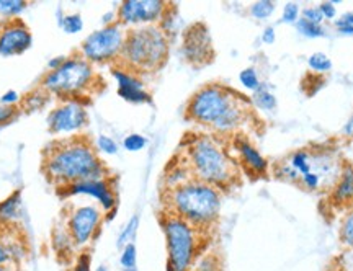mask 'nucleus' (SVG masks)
I'll return each mask as SVG.
<instances>
[{"label":"nucleus","instance_id":"nucleus-40","mask_svg":"<svg viewBox=\"0 0 353 271\" xmlns=\"http://www.w3.org/2000/svg\"><path fill=\"white\" fill-rule=\"evenodd\" d=\"M196 271H219V263L213 257H206L198 263Z\"/></svg>","mask_w":353,"mask_h":271},{"label":"nucleus","instance_id":"nucleus-39","mask_svg":"<svg viewBox=\"0 0 353 271\" xmlns=\"http://www.w3.org/2000/svg\"><path fill=\"white\" fill-rule=\"evenodd\" d=\"M19 101H21V97H20V93L15 92V90H8V92L3 93L2 97H0V103H2V105L17 106Z\"/></svg>","mask_w":353,"mask_h":271},{"label":"nucleus","instance_id":"nucleus-1","mask_svg":"<svg viewBox=\"0 0 353 271\" xmlns=\"http://www.w3.org/2000/svg\"><path fill=\"white\" fill-rule=\"evenodd\" d=\"M43 173L56 186L83 180L107 179L108 170L94 145L83 136H69L51 142L43 150Z\"/></svg>","mask_w":353,"mask_h":271},{"label":"nucleus","instance_id":"nucleus-42","mask_svg":"<svg viewBox=\"0 0 353 271\" xmlns=\"http://www.w3.org/2000/svg\"><path fill=\"white\" fill-rule=\"evenodd\" d=\"M262 41L267 44H273L276 41V31L273 26H267V28L262 31Z\"/></svg>","mask_w":353,"mask_h":271},{"label":"nucleus","instance_id":"nucleus-24","mask_svg":"<svg viewBox=\"0 0 353 271\" xmlns=\"http://www.w3.org/2000/svg\"><path fill=\"white\" fill-rule=\"evenodd\" d=\"M59 26L64 33L76 34L83 30V20L79 13H68V15L59 17Z\"/></svg>","mask_w":353,"mask_h":271},{"label":"nucleus","instance_id":"nucleus-47","mask_svg":"<svg viewBox=\"0 0 353 271\" xmlns=\"http://www.w3.org/2000/svg\"><path fill=\"white\" fill-rule=\"evenodd\" d=\"M343 132H345L347 136H350V137H353V118H350L347 121V124L345 126H343Z\"/></svg>","mask_w":353,"mask_h":271},{"label":"nucleus","instance_id":"nucleus-5","mask_svg":"<svg viewBox=\"0 0 353 271\" xmlns=\"http://www.w3.org/2000/svg\"><path fill=\"white\" fill-rule=\"evenodd\" d=\"M185 163L192 172L193 179L213 185L219 190L236 181V162L211 136H198L190 142Z\"/></svg>","mask_w":353,"mask_h":271},{"label":"nucleus","instance_id":"nucleus-6","mask_svg":"<svg viewBox=\"0 0 353 271\" xmlns=\"http://www.w3.org/2000/svg\"><path fill=\"white\" fill-rule=\"evenodd\" d=\"M99 82L95 66L81 54L68 56V59L59 69L48 70L43 75L39 87L50 95L64 100H82L83 95L92 92Z\"/></svg>","mask_w":353,"mask_h":271},{"label":"nucleus","instance_id":"nucleus-10","mask_svg":"<svg viewBox=\"0 0 353 271\" xmlns=\"http://www.w3.org/2000/svg\"><path fill=\"white\" fill-rule=\"evenodd\" d=\"M170 3L162 0H126L117 10L118 23L123 26L159 25L169 10Z\"/></svg>","mask_w":353,"mask_h":271},{"label":"nucleus","instance_id":"nucleus-21","mask_svg":"<svg viewBox=\"0 0 353 271\" xmlns=\"http://www.w3.org/2000/svg\"><path fill=\"white\" fill-rule=\"evenodd\" d=\"M252 101H254V105L257 106V108L263 110V111H273V110L276 108L275 95H273L270 90H267L263 83H262V86H260L259 90L254 92Z\"/></svg>","mask_w":353,"mask_h":271},{"label":"nucleus","instance_id":"nucleus-18","mask_svg":"<svg viewBox=\"0 0 353 271\" xmlns=\"http://www.w3.org/2000/svg\"><path fill=\"white\" fill-rule=\"evenodd\" d=\"M20 204H21V191H13L10 197L0 201V222L7 224L15 219L20 214Z\"/></svg>","mask_w":353,"mask_h":271},{"label":"nucleus","instance_id":"nucleus-46","mask_svg":"<svg viewBox=\"0 0 353 271\" xmlns=\"http://www.w3.org/2000/svg\"><path fill=\"white\" fill-rule=\"evenodd\" d=\"M337 30L341 31L342 34H353V26L345 23V21H342V20L337 21Z\"/></svg>","mask_w":353,"mask_h":271},{"label":"nucleus","instance_id":"nucleus-2","mask_svg":"<svg viewBox=\"0 0 353 271\" xmlns=\"http://www.w3.org/2000/svg\"><path fill=\"white\" fill-rule=\"evenodd\" d=\"M247 113L249 105L244 97L219 83L201 87L187 105L190 121L221 134L239 130L245 123Z\"/></svg>","mask_w":353,"mask_h":271},{"label":"nucleus","instance_id":"nucleus-8","mask_svg":"<svg viewBox=\"0 0 353 271\" xmlns=\"http://www.w3.org/2000/svg\"><path fill=\"white\" fill-rule=\"evenodd\" d=\"M126 28L121 23H113L92 31L81 44V56L92 64H108L120 61L126 39Z\"/></svg>","mask_w":353,"mask_h":271},{"label":"nucleus","instance_id":"nucleus-33","mask_svg":"<svg viewBox=\"0 0 353 271\" xmlns=\"http://www.w3.org/2000/svg\"><path fill=\"white\" fill-rule=\"evenodd\" d=\"M341 239L345 245L353 248V211L348 212L341 228Z\"/></svg>","mask_w":353,"mask_h":271},{"label":"nucleus","instance_id":"nucleus-25","mask_svg":"<svg viewBox=\"0 0 353 271\" xmlns=\"http://www.w3.org/2000/svg\"><path fill=\"white\" fill-rule=\"evenodd\" d=\"M26 8L25 0H0V15L7 20L17 19V15Z\"/></svg>","mask_w":353,"mask_h":271},{"label":"nucleus","instance_id":"nucleus-32","mask_svg":"<svg viewBox=\"0 0 353 271\" xmlns=\"http://www.w3.org/2000/svg\"><path fill=\"white\" fill-rule=\"evenodd\" d=\"M95 145H97V149L100 150V152H103L107 155H114L118 152V149H120V145H118V142L114 141L113 137L105 136V134L97 137Z\"/></svg>","mask_w":353,"mask_h":271},{"label":"nucleus","instance_id":"nucleus-52","mask_svg":"<svg viewBox=\"0 0 353 271\" xmlns=\"http://www.w3.org/2000/svg\"><path fill=\"white\" fill-rule=\"evenodd\" d=\"M335 271H341V270H335Z\"/></svg>","mask_w":353,"mask_h":271},{"label":"nucleus","instance_id":"nucleus-43","mask_svg":"<svg viewBox=\"0 0 353 271\" xmlns=\"http://www.w3.org/2000/svg\"><path fill=\"white\" fill-rule=\"evenodd\" d=\"M65 59H68V56H54V57H51V59L48 61V69H50V70L59 69L61 66H63L64 62H65Z\"/></svg>","mask_w":353,"mask_h":271},{"label":"nucleus","instance_id":"nucleus-12","mask_svg":"<svg viewBox=\"0 0 353 271\" xmlns=\"http://www.w3.org/2000/svg\"><path fill=\"white\" fill-rule=\"evenodd\" d=\"M182 54L185 61L193 66L210 64L214 59L213 38L203 21H196L183 31Z\"/></svg>","mask_w":353,"mask_h":271},{"label":"nucleus","instance_id":"nucleus-11","mask_svg":"<svg viewBox=\"0 0 353 271\" xmlns=\"http://www.w3.org/2000/svg\"><path fill=\"white\" fill-rule=\"evenodd\" d=\"M101 221H103V212L97 206L85 204V206L74 208L68 217V224H65L74 245L83 247L94 241L97 234L100 232Z\"/></svg>","mask_w":353,"mask_h":271},{"label":"nucleus","instance_id":"nucleus-27","mask_svg":"<svg viewBox=\"0 0 353 271\" xmlns=\"http://www.w3.org/2000/svg\"><path fill=\"white\" fill-rule=\"evenodd\" d=\"M307 64L309 68H311V70H314V72H319V74L329 72V70L332 69V61H330L324 52H314V54L309 56Z\"/></svg>","mask_w":353,"mask_h":271},{"label":"nucleus","instance_id":"nucleus-17","mask_svg":"<svg viewBox=\"0 0 353 271\" xmlns=\"http://www.w3.org/2000/svg\"><path fill=\"white\" fill-rule=\"evenodd\" d=\"M332 198L335 203H347L353 199V167L347 165L334 186Z\"/></svg>","mask_w":353,"mask_h":271},{"label":"nucleus","instance_id":"nucleus-34","mask_svg":"<svg viewBox=\"0 0 353 271\" xmlns=\"http://www.w3.org/2000/svg\"><path fill=\"white\" fill-rule=\"evenodd\" d=\"M299 19H301V8H299L298 3H286L283 13H281V20H283L285 23H296Z\"/></svg>","mask_w":353,"mask_h":271},{"label":"nucleus","instance_id":"nucleus-26","mask_svg":"<svg viewBox=\"0 0 353 271\" xmlns=\"http://www.w3.org/2000/svg\"><path fill=\"white\" fill-rule=\"evenodd\" d=\"M249 12L254 19L267 20L270 19L273 12H275V3H273L272 0H259V2H255L250 6Z\"/></svg>","mask_w":353,"mask_h":271},{"label":"nucleus","instance_id":"nucleus-45","mask_svg":"<svg viewBox=\"0 0 353 271\" xmlns=\"http://www.w3.org/2000/svg\"><path fill=\"white\" fill-rule=\"evenodd\" d=\"M118 21V17H117V12H107L103 17H101V25L103 26H108V25H113Z\"/></svg>","mask_w":353,"mask_h":271},{"label":"nucleus","instance_id":"nucleus-19","mask_svg":"<svg viewBox=\"0 0 353 271\" xmlns=\"http://www.w3.org/2000/svg\"><path fill=\"white\" fill-rule=\"evenodd\" d=\"M50 100H51L50 93L44 90V88L39 87L38 90L28 92V95L21 100V110H25V111L41 110L48 103H50Z\"/></svg>","mask_w":353,"mask_h":271},{"label":"nucleus","instance_id":"nucleus-48","mask_svg":"<svg viewBox=\"0 0 353 271\" xmlns=\"http://www.w3.org/2000/svg\"><path fill=\"white\" fill-rule=\"evenodd\" d=\"M341 20H342V21H345V23H348V25H352V26H353V12H348V13H345V15H343Z\"/></svg>","mask_w":353,"mask_h":271},{"label":"nucleus","instance_id":"nucleus-31","mask_svg":"<svg viewBox=\"0 0 353 271\" xmlns=\"http://www.w3.org/2000/svg\"><path fill=\"white\" fill-rule=\"evenodd\" d=\"M136 261H138V252H136V245L134 243H128L125 248H121V257H120L121 268H125V270L136 268Z\"/></svg>","mask_w":353,"mask_h":271},{"label":"nucleus","instance_id":"nucleus-30","mask_svg":"<svg viewBox=\"0 0 353 271\" xmlns=\"http://www.w3.org/2000/svg\"><path fill=\"white\" fill-rule=\"evenodd\" d=\"M145 145H148V139L143 134H138V132H132V134H128L125 139H123V148L130 152H139L143 150Z\"/></svg>","mask_w":353,"mask_h":271},{"label":"nucleus","instance_id":"nucleus-29","mask_svg":"<svg viewBox=\"0 0 353 271\" xmlns=\"http://www.w3.org/2000/svg\"><path fill=\"white\" fill-rule=\"evenodd\" d=\"M296 28L299 33L303 34V37L306 38H321L324 37L325 31L322 28V25H316V23H311V21L304 20V19H299L296 21Z\"/></svg>","mask_w":353,"mask_h":271},{"label":"nucleus","instance_id":"nucleus-51","mask_svg":"<svg viewBox=\"0 0 353 271\" xmlns=\"http://www.w3.org/2000/svg\"><path fill=\"white\" fill-rule=\"evenodd\" d=\"M121 271H136V268H130V270H125V268H123Z\"/></svg>","mask_w":353,"mask_h":271},{"label":"nucleus","instance_id":"nucleus-23","mask_svg":"<svg viewBox=\"0 0 353 271\" xmlns=\"http://www.w3.org/2000/svg\"><path fill=\"white\" fill-rule=\"evenodd\" d=\"M288 163L299 173V177L311 173V154L307 150H298V152L291 154Z\"/></svg>","mask_w":353,"mask_h":271},{"label":"nucleus","instance_id":"nucleus-9","mask_svg":"<svg viewBox=\"0 0 353 271\" xmlns=\"http://www.w3.org/2000/svg\"><path fill=\"white\" fill-rule=\"evenodd\" d=\"M88 124V113L83 100H64L48 114V130L54 136L79 134Z\"/></svg>","mask_w":353,"mask_h":271},{"label":"nucleus","instance_id":"nucleus-22","mask_svg":"<svg viewBox=\"0 0 353 271\" xmlns=\"http://www.w3.org/2000/svg\"><path fill=\"white\" fill-rule=\"evenodd\" d=\"M138 228H139V216L134 214L130 221H128V224L123 228L120 235H118L117 247L125 248L128 243H132V241H134L136 237V232H138Z\"/></svg>","mask_w":353,"mask_h":271},{"label":"nucleus","instance_id":"nucleus-20","mask_svg":"<svg viewBox=\"0 0 353 271\" xmlns=\"http://www.w3.org/2000/svg\"><path fill=\"white\" fill-rule=\"evenodd\" d=\"M52 247H54L56 253H63V255L64 253L72 252V248L76 245H74V241L72 237H70L68 228L64 229L57 225V228L52 230Z\"/></svg>","mask_w":353,"mask_h":271},{"label":"nucleus","instance_id":"nucleus-16","mask_svg":"<svg viewBox=\"0 0 353 271\" xmlns=\"http://www.w3.org/2000/svg\"><path fill=\"white\" fill-rule=\"evenodd\" d=\"M236 150L237 154H239L241 161L245 163V167L249 168V170H252L254 173H259V175H262V173L267 172L268 168L267 159H265L249 141L244 139V137H237L236 139Z\"/></svg>","mask_w":353,"mask_h":271},{"label":"nucleus","instance_id":"nucleus-4","mask_svg":"<svg viewBox=\"0 0 353 271\" xmlns=\"http://www.w3.org/2000/svg\"><path fill=\"white\" fill-rule=\"evenodd\" d=\"M170 37L159 25L128 28L121 64L131 72H154L169 59Z\"/></svg>","mask_w":353,"mask_h":271},{"label":"nucleus","instance_id":"nucleus-15","mask_svg":"<svg viewBox=\"0 0 353 271\" xmlns=\"http://www.w3.org/2000/svg\"><path fill=\"white\" fill-rule=\"evenodd\" d=\"M112 75L118 83V95L130 103H151V93L144 88V82L138 74L131 72L125 68L112 69Z\"/></svg>","mask_w":353,"mask_h":271},{"label":"nucleus","instance_id":"nucleus-28","mask_svg":"<svg viewBox=\"0 0 353 271\" xmlns=\"http://www.w3.org/2000/svg\"><path fill=\"white\" fill-rule=\"evenodd\" d=\"M239 81L242 83V87L247 88V90H250V92L259 90L260 86H262V81H260L257 70H255L254 68H247L244 70H241Z\"/></svg>","mask_w":353,"mask_h":271},{"label":"nucleus","instance_id":"nucleus-44","mask_svg":"<svg viewBox=\"0 0 353 271\" xmlns=\"http://www.w3.org/2000/svg\"><path fill=\"white\" fill-rule=\"evenodd\" d=\"M10 260H12L10 250H8L7 245H3V243L0 242V266L7 265Z\"/></svg>","mask_w":353,"mask_h":271},{"label":"nucleus","instance_id":"nucleus-49","mask_svg":"<svg viewBox=\"0 0 353 271\" xmlns=\"http://www.w3.org/2000/svg\"><path fill=\"white\" fill-rule=\"evenodd\" d=\"M0 271H12V270H10V266L3 265V266H0Z\"/></svg>","mask_w":353,"mask_h":271},{"label":"nucleus","instance_id":"nucleus-3","mask_svg":"<svg viewBox=\"0 0 353 271\" xmlns=\"http://www.w3.org/2000/svg\"><path fill=\"white\" fill-rule=\"evenodd\" d=\"M164 201L167 212L182 217L196 229L206 230L219 219L223 194L216 186L192 179L175 188H167Z\"/></svg>","mask_w":353,"mask_h":271},{"label":"nucleus","instance_id":"nucleus-35","mask_svg":"<svg viewBox=\"0 0 353 271\" xmlns=\"http://www.w3.org/2000/svg\"><path fill=\"white\" fill-rule=\"evenodd\" d=\"M20 111L21 108H19V106H8L0 103V126L12 123L13 119L19 118Z\"/></svg>","mask_w":353,"mask_h":271},{"label":"nucleus","instance_id":"nucleus-41","mask_svg":"<svg viewBox=\"0 0 353 271\" xmlns=\"http://www.w3.org/2000/svg\"><path fill=\"white\" fill-rule=\"evenodd\" d=\"M319 10L322 12V15H324V20L325 19H329V20H332L334 17H335V3L334 2H324V3H321L319 6Z\"/></svg>","mask_w":353,"mask_h":271},{"label":"nucleus","instance_id":"nucleus-50","mask_svg":"<svg viewBox=\"0 0 353 271\" xmlns=\"http://www.w3.org/2000/svg\"><path fill=\"white\" fill-rule=\"evenodd\" d=\"M95 271H108V268H107V266H99V268H97Z\"/></svg>","mask_w":353,"mask_h":271},{"label":"nucleus","instance_id":"nucleus-14","mask_svg":"<svg viewBox=\"0 0 353 271\" xmlns=\"http://www.w3.org/2000/svg\"><path fill=\"white\" fill-rule=\"evenodd\" d=\"M63 194H65V197H79V194H83V197L94 198L103 208V212L117 210V194H114L112 185H110L107 179L77 181V183H72L63 188Z\"/></svg>","mask_w":353,"mask_h":271},{"label":"nucleus","instance_id":"nucleus-13","mask_svg":"<svg viewBox=\"0 0 353 271\" xmlns=\"http://www.w3.org/2000/svg\"><path fill=\"white\" fill-rule=\"evenodd\" d=\"M33 44V34L20 19L7 20L0 26V56H20Z\"/></svg>","mask_w":353,"mask_h":271},{"label":"nucleus","instance_id":"nucleus-38","mask_svg":"<svg viewBox=\"0 0 353 271\" xmlns=\"http://www.w3.org/2000/svg\"><path fill=\"white\" fill-rule=\"evenodd\" d=\"M90 261H92L90 255H88L87 252H83L77 257L76 265L72 266V270H70V271H92L90 270Z\"/></svg>","mask_w":353,"mask_h":271},{"label":"nucleus","instance_id":"nucleus-7","mask_svg":"<svg viewBox=\"0 0 353 271\" xmlns=\"http://www.w3.org/2000/svg\"><path fill=\"white\" fill-rule=\"evenodd\" d=\"M161 224L167 245V271H190L196 260L203 230L167 211Z\"/></svg>","mask_w":353,"mask_h":271},{"label":"nucleus","instance_id":"nucleus-36","mask_svg":"<svg viewBox=\"0 0 353 271\" xmlns=\"http://www.w3.org/2000/svg\"><path fill=\"white\" fill-rule=\"evenodd\" d=\"M276 177H278V179L286 180V181H299V180H301L299 173L294 170V168L291 167L290 163H283V165L278 167Z\"/></svg>","mask_w":353,"mask_h":271},{"label":"nucleus","instance_id":"nucleus-37","mask_svg":"<svg viewBox=\"0 0 353 271\" xmlns=\"http://www.w3.org/2000/svg\"><path fill=\"white\" fill-rule=\"evenodd\" d=\"M303 19L311 21V23L321 25L324 21V15H322L319 7H306L303 8Z\"/></svg>","mask_w":353,"mask_h":271}]
</instances>
